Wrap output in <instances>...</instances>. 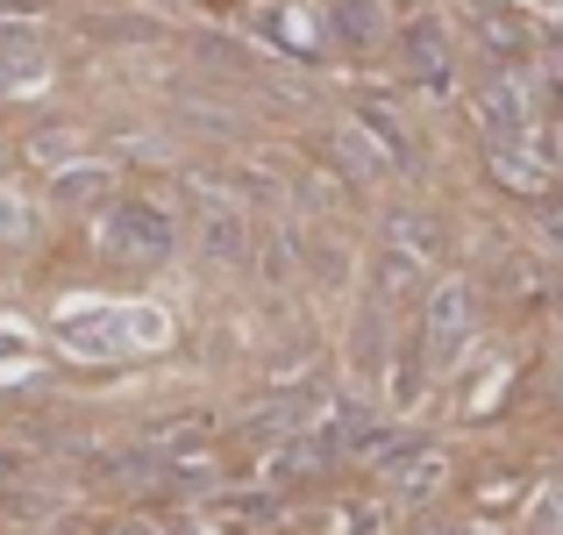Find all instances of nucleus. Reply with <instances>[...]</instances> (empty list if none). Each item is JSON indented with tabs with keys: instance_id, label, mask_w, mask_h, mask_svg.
Returning a JSON list of instances; mask_svg holds the SVG:
<instances>
[{
	"instance_id": "nucleus-4",
	"label": "nucleus",
	"mask_w": 563,
	"mask_h": 535,
	"mask_svg": "<svg viewBox=\"0 0 563 535\" xmlns=\"http://www.w3.org/2000/svg\"><path fill=\"white\" fill-rule=\"evenodd\" d=\"M464 315H471L464 286H442L435 301H428V364H450V350L464 343Z\"/></svg>"
},
{
	"instance_id": "nucleus-5",
	"label": "nucleus",
	"mask_w": 563,
	"mask_h": 535,
	"mask_svg": "<svg viewBox=\"0 0 563 535\" xmlns=\"http://www.w3.org/2000/svg\"><path fill=\"white\" fill-rule=\"evenodd\" d=\"M435 535H471V528H435Z\"/></svg>"
},
{
	"instance_id": "nucleus-2",
	"label": "nucleus",
	"mask_w": 563,
	"mask_h": 535,
	"mask_svg": "<svg viewBox=\"0 0 563 535\" xmlns=\"http://www.w3.org/2000/svg\"><path fill=\"white\" fill-rule=\"evenodd\" d=\"M399 65L421 86H450V72H456L450 22H442V14H407V22H399Z\"/></svg>"
},
{
	"instance_id": "nucleus-1",
	"label": "nucleus",
	"mask_w": 563,
	"mask_h": 535,
	"mask_svg": "<svg viewBox=\"0 0 563 535\" xmlns=\"http://www.w3.org/2000/svg\"><path fill=\"white\" fill-rule=\"evenodd\" d=\"M93 236H100V250H108L114 264H157V258H172V243H179L172 215L157 200H143V193L100 207V229Z\"/></svg>"
},
{
	"instance_id": "nucleus-6",
	"label": "nucleus",
	"mask_w": 563,
	"mask_h": 535,
	"mask_svg": "<svg viewBox=\"0 0 563 535\" xmlns=\"http://www.w3.org/2000/svg\"><path fill=\"white\" fill-rule=\"evenodd\" d=\"M122 535H157V528H122Z\"/></svg>"
},
{
	"instance_id": "nucleus-3",
	"label": "nucleus",
	"mask_w": 563,
	"mask_h": 535,
	"mask_svg": "<svg viewBox=\"0 0 563 535\" xmlns=\"http://www.w3.org/2000/svg\"><path fill=\"white\" fill-rule=\"evenodd\" d=\"M329 36L343 43V51H378V43L393 36V22H385L378 0H329Z\"/></svg>"
}]
</instances>
